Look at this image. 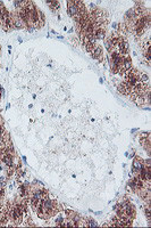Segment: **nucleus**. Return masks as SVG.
Returning a JSON list of instances; mask_svg holds the SVG:
<instances>
[{
  "instance_id": "1",
  "label": "nucleus",
  "mask_w": 151,
  "mask_h": 228,
  "mask_svg": "<svg viewBox=\"0 0 151 228\" xmlns=\"http://www.w3.org/2000/svg\"><path fill=\"white\" fill-rule=\"evenodd\" d=\"M67 13L71 17H75L77 14H80L78 7L76 5V1H67Z\"/></svg>"
},
{
  "instance_id": "3",
  "label": "nucleus",
  "mask_w": 151,
  "mask_h": 228,
  "mask_svg": "<svg viewBox=\"0 0 151 228\" xmlns=\"http://www.w3.org/2000/svg\"><path fill=\"white\" fill-rule=\"evenodd\" d=\"M1 161H2V163L3 164H6L8 168H10V167H13V164H14V159H13V155H9V154H6L3 158H1L0 159Z\"/></svg>"
},
{
  "instance_id": "11",
  "label": "nucleus",
  "mask_w": 151,
  "mask_h": 228,
  "mask_svg": "<svg viewBox=\"0 0 151 228\" xmlns=\"http://www.w3.org/2000/svg\"><path fill=\"white\" fill-rule=\"evenodd\" d=\"M0 184H2L3 186H6V184H7V180H6V178L5 177H0Z\"/></svg>"
},
{
  "instance_id": "10",
  "label": "nucleus",
  "mask_w": 151,
  "mask_h": 228,
  "mask_svg": "<svg viewBox=\"0 0 151 228\" xmlns=\"http://www.w3.org/2000/svg\"><path fill=\"white\" fill-rule=\"evenodd\" d=\"M150 135H149V132H141L140 133V139H142V138H148Z\"/></svg>"
},
{
  "instance_id": "5",
  "label": "nucleus",
  "mask_w": 151,
  "mask_h": 228,
  "mask_svg": "<svg viewBox=\"0 0 151 228\" xmlns=\"http://www.w3.org/2000/svg\"><path fill=\"white\" fill-rule=\"evenodd\" d=\"M143 168V164H142V162L139 160V159H134V161H133V172H136V173H139V171L141 170Z\"/></svg>"
},
{
  "instance_id": "12",
  "label": "nucleus",
  "mask_w": 151,
  "mask_h": 228,
  "mask_svg": "<svg viewBox=\"0 0 151 228\" xmlns=\"http://www.w3.org/2000/svg\"><path fill=\"white\" fill-rule=\"evenodd\" d=\"M111 26H112V29L118 30V24H117V23H112V24H111Z\"/></svg>"
},
{
  "instance_id": "6",
  "label": "nucleus",
  "mask_w": 151,
  "mask_h": 228,
  "mask_svg": "<svg viewBox=\"0 0 151 228\" xmlns=\"http://www.w3.org/2000/svg\"><path fill=\"white\" fill-rule=\"evenodd\" d=\"M103 42H104V47H106V49H107L108 52H110V50H111V48H112V44H111L110 38H109V37H106V38L103 39Z\"/></svg>"
},
{
  "instance_id": "2",
  "label": "nucleus",
  "mask_w": 151,
  "mask_h": 228,
  "mask_svg": "<svg viewBox=\"0 0 151 228\" xmlns=\"http://www.w3.org/2000/svg\"><path fill=\"white\" fill-rule=\"evenodd\" d=\"M91 56L93 57L94 59H99V62H102V59H103V49H102V47L100 45H98V44L96 45L93 52L91 53Z\"/></svg>"
},
{
  "instance_id": "9",
  "label": "nucleus",
  "mask_w": 151,
  "mask_h": 228,
  "mask_svg": "<svg viewBox=\"0 0 151 228\" xmlns=\"http://www.w3.org/2000/svg\"><path fill=\"white\" fill-rule=\"evenodd\" d=\"M88 8L90 9V10H96L97 9V6H96V3L94 2H89V5H88Z\"/></svg>"
},
{
  "instance_id": "8",
  "label": "nucleus",
  "mask_w": 151,
  "mask_h": 228,
  "mask_svg": "<svg viewBox=\"0 0 151 228\" xmlns=\"http://www.w3.org/2000/svg\"><path fill=\"white\" fill-rule=\"evenodd\" d=\"M86 225H88V227H97V226H98V224H97L93 219H91V218H88V219H86Z\"/></svg>"
},
{
  "instance_id": "4",
  "label": "nucleus",
  "mask_w": 151,
  "mask_h": 228,
  "mask_svg": "<svg viewBox=\"0 0 151 228\" xmlns=\"http://www.w3.org/2000/svg\"><path fill=\"white\" fill-rule=\"evenodd\" d=\"M94 37H96L97 40H103L106 38V30L99 27L98 30L94 31Z\"/></svg>"
},
{
  "instance_id": "7",
  "label": "nucleus",
  "mask_w": 151,
  "mask_h": 228,
  "mask_svg": "<svg viewBox=\"0 0 151 228\" xmlns=\"http://www.w3.org/2000/svg\"><path fill=\"white\" fill-rule=\"evenodd\" d=\"M97 44H98V42H97ZM97 44H93V42H90V41H89L84 47H85L86 52H88L89 54H91V53L93 52V49H94V47H96V45H97Z\"/></svg>"
}]
</instances>
